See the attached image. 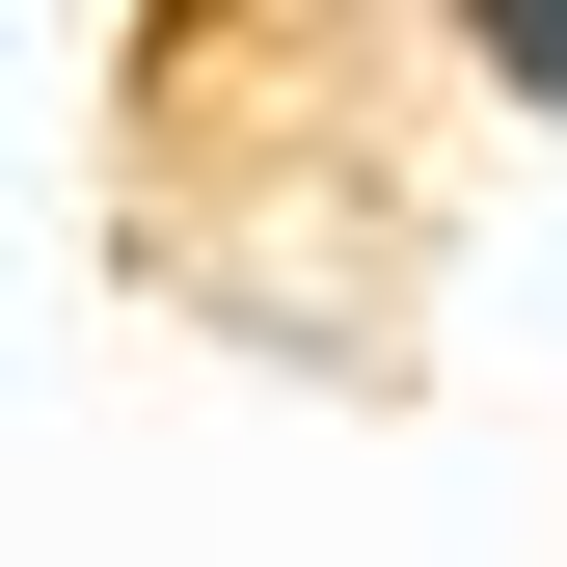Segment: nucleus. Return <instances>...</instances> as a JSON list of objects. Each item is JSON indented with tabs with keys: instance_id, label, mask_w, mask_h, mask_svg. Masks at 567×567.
Wrapping results in <instances>:
<instances>
[{
	"instance_id": "obj_1",
	"label": "nucleus",
	"mask_w": 567,
	"mask_h": 567,
	"mask_svg": "<svg viewBox=\"0 0 567 567\" xmlns=\"http://www.w3.org/2000/svg\"><path fill=\"white\" fill-rule=\"evenodd\" d=\"M486 82H540V109H567V0H514V28H486Z\"/></svg>"
}]
</instances>
